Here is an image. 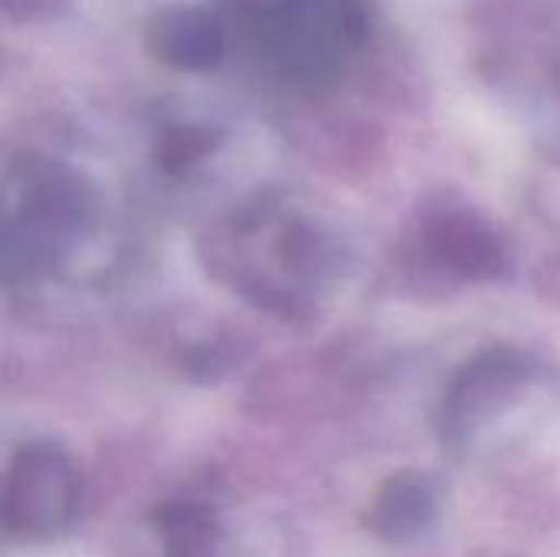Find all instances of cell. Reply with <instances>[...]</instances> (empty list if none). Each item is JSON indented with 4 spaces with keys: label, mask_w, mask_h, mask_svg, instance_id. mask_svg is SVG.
Instances as JSON below:
<instances>
[{
    "label": "cell",
    "mask_w": 560,
    "mask_h": 557,
    "mask_svg": "<svg viewBox=\"0 0 560 557\" xmlns=\"http://www.w3.org/2000/svg\"><path fill=\"white\" fill-rule=\"evenodd\" d=\"M538 358L515 345H492L469 358L453 374L436 407V437L443 450L466 453L479 433L538 381Z\"/></svg>",
    "instance_id": "4"
},
{
    "label": "cell",
    "mask_w": 560,
    "mask_h": 557,
    "mask_svg": "<svg viewBox=\"0 0 560 557\" xmlns=\"http://www.w3.org/2000/svg\"><path fill=\"white\" fill-rule=\"evenodd\" d=\"M92 194L59 161L23 154L3 181V266L7 276H33L52 266L85 230Z\"/></svg>",
    "instance_id": "2"
},
{
    "label": "cell",
    "mask_w": 560,
    "mask_h": 557,
    "mask_svg": "<svg viewBox=\"0 0 560 557\" xmlns=\"http://www.w3.org/2000/svg\"><path fill=\"white\" fill-rule=\"evenodd\" d=\"M423 253L463 279H499L509 269L502 236L469 210H440L423 223Z\"/></svg>",
    "instance_id": "6"
},
{
    "label": "cell",
    "mask_w": 560,
    "mask_h": 557,
    "mask_svg": "<svg viewBox=\"0 0 560 557\" xmlns=\"http://www.w3.org/2000/svg\"><path fill=\"white\" fill-rule=\"evenodd\" d=\"M443 506L446 492L433 473L404 469L381 483L364 512V525L387 545H417L436 532L443 522Z\"/></svg>",
    "instance_id": "5"
},
{
    "label": "cell",
    "mask_w": 560,
    "mask_h": 557,
    "mask_svg": "<svg viewBox=\"0 0 560 557\" xmlns=\"http://www.w3.org/2000/svg\"><path fill=\"white\" fill-rule=\"evenodd\" d=\"M154 59L184 72H207L226 56V20L203 7H164L144 26Z\"/></svg>",
    "instance_id": "7"
},
{
    "label": "cell",
    "mask_w": 560,
    "mask_h": 557,
    "mask_svg": "<svg viewBox=\"0 0 560 557\" xmlns=\"http://www.w3.org/2000/svg\"><path fill=\"white\" fill-rule=\"evenodd\" d=\"M85 483L52 440L23 443L3 476V535L20 545H46L66 538L82 519Z\"/></svg>",
    "instance_id": "3"
},
{
    "label": "cell",
    "mask_w": 560,
    "mask_h": 557,
    "mask_svg": "<svg viewBox=\"0 0 560 557\" xmlns=\"http://www.w3.org/2000/svg\"><path fill=\"white\" fill-rule=\"evenodd\" d=\"M226 16L289 82L335 76L364 39V13L354 0H230Z\"/></svg>",
    "instance_id": "1"
},
{
    "label": "cell",
    "mask_w": 560,
    "mask_h": 557,
    "mask_svg": "<svg viewBox=\"0 0 560 557\" xmlns=\"http://www.w3.org/2000/svg\"><path fill=\"white\" fill-rule=\"evenodd\" d=\"M213 148V138L203 131V128H190V125H177V128H167L158 141V158H161V167L171 171V174H184L190 171L200 158H207Z\"/></svg>",
    "instance_id": "9"
},
{
    "label": "cell",
    "mask_w": 560,
    "mask_h": 557,
    "mask_svg": "<svg viewBox=\"0 0 560 557\" xmlns=\"http://www.w3.org/2000/svg\"><path fill=\"white\" fill-rule=\"evenodd\" d=\"M138 557H226L220 512L203 499H167L144 512Z\"/></svg>",
    "instance_id": "8"
}]
</instances>
